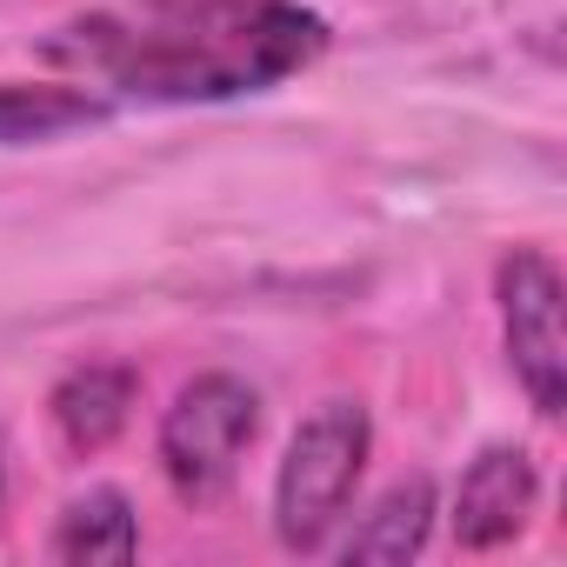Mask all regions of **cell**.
I'll return each mask as SVG.
<instances>
[{
    "instance_id": "cell-1",
    "label": "cell",
    "mask_w": 567,
    "mask_h": 567,
    "mask_svg": "<svg viewBox=\"0 0 567 567\" xmlns=\"http://www.w3.org/2000/svg\"><path fill=\"white\" fill-rule=\"evenodd\" d=\"M328 54V21L301 0H161L147 21L87 14L48 41L54 68L134 101H240Z\"/></svg>"
},
{
    "instance_id": "cell-2",
    "label": "cell",
    "mask_w": 567,
    "mask_h": 567,
    "mask_svg": "<svg viewBox=\"0 0 567 567\" xmlns=\"http://www.w3.org/2000/svg\"><path fill=\"white\" fill-rule=\"evenodd\" d=\"M368 447H374V427H368L361 401H321L295 427L288 461L274 474V534H280V547H295V554L328 547V534L354 507V487L368 474Z\"/></svg>"
},
{
    "instance_id": "cell-3",
    "label": "cell",
    "mask_w": 567,
    "mask_h": 567,
    "mask_svg": "<svg viewBox=\"0 0 567 567\" xmlns=\"http://www.w3.org/2000/svg\"><path fill=\"white\" fill-rule=\"evenodd\" d=\"M260 434V394L240 374H194L174 408L161 414V474L187 507H214L234 474L240 454Z\"/></svg>"
},
{
    "instance_id": "cell-4",
    "label": "cell",
    "mask_w": 567,
    "mask_h": 567,
    "mask_svg": "<svg viewBox=\"0 0 567 567\" xmlns=\"http://www.w3.org/2000/svg\"><path fill=\"white\" fill-rule=\"evenodd\" d=\"M494 301H501V341L507 368L527 388L534 414H560L567 401V334H560V267L540 247H514L494 267Z\"/></svg>"
},
{
    "instance_id": "cell-5",
    "label": "cell",
    "mask_w": 567,
    "mask_h": 567,
    "mask_svg": "<svg viewBox=\"0 0 567 567\" xmlns=\"http://www.w3.org/2000/svg\"><path fill=\"white\" fill-rule=\"evenodd\" d=\"M534 501H540V474L520 447H481L454 487V540L487 554V547H507L527 520H534Z\"/></svg>"
},
{
    "instance_id": "cell-6",
    "label": "cell",
    "mask_w": 567,
    "mask_h": 567,
    "mask_svg": "<svg viewBox=\"0 0 567 567\" xmlns=\"http://www.w3.org/2000/svg\"><path fill=\"white\" fill-rule=\"evenodd\" d=\"M134 401H141V374L127 361H81V368H68L54 381L48 414H54V427H61V441L74 454H101L127 427Z\"/></svg>"
},
{
    "instance_id": "cell-7",
    "label": "cell",
    "mask_w": 567,
    "mask_h": 567,
    "mask_svg": "<svg viewBox=\"0 0 567 567\" xmlns=\"http://www.w3.org/2000/svg\"><path fill=\"white\" fill-rule=\"evenodd\" d=\"M107 101L81 81H0V147H34L81 127H101Z\"/></svg>"
},
{
    "instance_id": "cell-8",
    "label": "cell",
    "mask_w": 567,
    "mask_h": 567,
    "mask_svg": "<svg viewBox=\"0 0 567 567\" xmlns=\"http://www.w3.org/2000/svg\"><path fill=\"white\" fill-rule=\"evenodd\" d=\"M427 527H434V481L414 474V481H394L361 520L354 534L341 540V560H414L427 547Z\"/></svg>"
},
{
    "instance_id": "cell-9",
    "label": "cell",
    "mask_w": 567,
    "mask_h": 567,
    "mask_svg": "<svg viewBox=\"0 0 567 567\" xmlns=\"http://www.w3.org/2000/svg\"><path fill=\"white\" fill-rule=\"evenodd\" d=\"M48 554L54 560H134L141 554V514H134V501L114 494V487H94V494L68 501Z\"/></svg>"
},
{
    "instance_id": "cell-10",
    "label": "cell",
    "mask_w": 567,
    "mask_h": 567,
    "mask_svg": "<svg viewBox=\"0 0 567 567\" xmlns=\"http://www.w3.org/2000/svg\"><path fill=\"white\" fill-rule=\"evenodd\" d=\"M0 494H8V474H0Z\"/></svg>"
},
{
    "instance_id": "cell-11",
    "label": "cell",
    "mask_w": 567,
    "mask_h": 567,
    "mask_svg": "<svg viewBox=\"0 0 567 567\" xmlns=\"http://www.w3.org/2000/svg\"><path fill=\"white\" fill-rule=\"evenodd\" d=\"M147 8H161V0H147Z\"/></svg>"
}]
</instances>
